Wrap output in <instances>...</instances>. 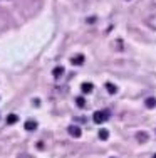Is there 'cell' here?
Segmentation results:
<instances>
[{
  "mask_svg": "<svg viewBox=\"0 0 156 158\" xmlns=\"http://www.w3.org/2000/svg\"><path fill=\"white\" fill-rule=\"evenodd\" d=\"M107 118H109L107 111H94V114H92V119H94V123H98V125L107 121Z\"/></svg>",
  "mask_w": 156,
  "mask_h": 158,
  "instance_id": "cell-1",
  "label": "cell"
},
{
  "mask_svg": "<svg viewBox=\"0 0 156 158\" xmlns=\"http://www.w3.org/2000/svg\"><path fill=\"white\" fill-rule=\"evenodd\" d=\"M67 133H69L72 138H79L81 135H82V130H81L79 126L72 125V126H69V128H67Z\"/></svg>",
  "mask_w": 156,
  "mask_h": 158,
  "instance_id": "cell-2",
  "label": "cell"
},
{
  "mask_svg": "<svg viewBox=\"0 0 156 158\" xmlns=\"http://www.w3.org/2000/svg\"><path fill=\"white\" fill-rule=\"evenodd\" d=\"M84 61H86V57H84L82 54H77V56H74L72 59H70V62H72V66H82Z\"/></svg>",
  "mask_w": 156,
  "mask_h": 158,
  "instance_id": "cell-3",
  "label": "cell"
},
{
  "mask_svg": "<svg viewBox=\"0 0 156 158\" xmlns=\"http://www.w3.org/2000/svg\"><path fill=\"white\" fill-rule=\"evenodd\" d=\"M24 128L27 131H35L37 130V121H35V119H27L25 125H24Z\"/></svg>",
  "mask_w": 156,
  "mask_h": 158,
  "instance_id": "cell-4",
  "label": "cell"
},
{
  "mask_svg": "<svg viewBox=\"0 0 156 158\" xmlns=\"http://www.w3.org/2000/svg\"><path fill=\"white\" fill-rule=\"evenodd\" d=\"M92 89H94V86L91 84V82H82L81 84V91L86 93V94H89V93H92Z\"/></svg>",
  "mask_w": 156,
  "mask_h": 158,
  "instance_id": "cell-5",
  "label": "cell"
},
{
  "mask_svg": "<svg viewBox=\"0 0 156 158\" xmlns=\"http://www.w3.org/2000/svg\"><path fill=\"white\" fill-rule=\"evenodd\" d=\"M104 88H106V91L109 93V94H116V93H118V88L113 84V82H106V86H104Z\"/></svg>",
  "mask_w": 156,
  "mask_h": 158,
  "instance_id": "cell-6",
  "label": "cell"
},
{
  "mask_svg": "<svg viewBox=\"0 0 156 158\" xmlns=\"http://www.w3.org/2000/svg\"><path fill=\"white\" fill-rule=\"evenodd\" d=\"M146 25H148V27H151V29H154V31H156V15H151V17H148V19H146Z\"/></svg>",
  "mask_w": 156,
  "mask_h": 158,
  "instance_id": "cell-7",
  "label": "cell"
},
{
  "mask_svg": "<svg viewBox=\"0 0 156 158\" xmlns=\"http://www.w3.org/2000/svg\"><path fill=\"white\" fill-rule=\"evenodd\" d=\"M136 140H138L139 143L148 141V133H144V131H139V133H136Z\"/></svg>",
  "mask_w": 156,
  "mask_h": 158,
  "instance_id": "cell-8",
  "label": "cell"
},
{
  "mask_svg": "<svg viewBox=\"0 0 156 158\" xmlns=\"http://www.w3.org/2000/svg\"><path fill=\"white\" fill-rule=\"evenodd\" d=\"M52 74H54V77H61L62 74H64V67H62V66H57L54 71H52Z\"/></svg>",
  "mask_w": 156,
  "mask_h": 158,
  "instance_id": "cell-9",
  "label": "cell"
},
{
  "mask_svg": "<svg viewBox=\"0 0 156 158\" xmlns=\"http://www.w3.org/2000/svg\"><path fill=\"white\" fill-rule=\"evenodd\" d=\"M17 121H18L17 114H9V116H7V123H9V125H15Z\"/></svg>",
  "mask_w": 156,
  "mask_h": 158,
  "instance_id": "cell-10",
  "label": "cell"
},
{
  "mask_svg": "<svg viewBox=\"0 0 156 158\" xmlns=\"http://www.w3.org/2000/svg\"><path fill=\"white\" fill-rule=\"evenodd\" d=\"M76 103H77V106H79V108H86V99H84L82 96L76 98Z\"/></svg>",
  "mask_w": 156,
  "mask_h": 158,
  "instance_id": "cell-11",
  "label": "cell"
},
{
  "mask_svg": "<svg viewBox=\"0 0 156 158\" xmlns=\"http://www.w3.org/2000/svg\"><path fill=\"white\" fill-rule=\"evenodd\" d=\"M99 138H101V140H107V138H109V131L107 130H99Z\"/></svg>",
  "mask_w": 156,
  "mask_h": 158,
  "instance_id": "cell-12",
  "label": "cell"
},
{
  "mask_svg": "<svg viewBox=\"0 0 156 158\" xmlns=\"http://www.w3.org/2000/svg\"><path fill=\"white\" fill-rule=\"evenodd\" d=\"M146 106L148 108H154L156 106V99H154V98H148V99H146Z\"/></svg>",
  "mask_w": 156,
  "mask_h": 158,
  "instance_id": "cell-13",
  "label": "cell"
},
{
  "mask_svg": "<svg viewBox=\"0 0 156 158\" xmlns=\"http://www.w3.org/2000/svg\"><path fill=\"white\" fill-rule=\"evenodd\" d=\"M113 46L116 47V51H121V49H122V40H119V39H118V40H114V44H113Z\"/></svg>",
  "mask_w": 156,
  "mask_h": 158,
  "instance_id": "cell-14",
  "label": "cell"
},
{
  "mask_svg": "<svg viewBox=\"0 0 156 158\" xmlns=\"http://www.w3.org/2000/svg\"><path fill=\"white\" fill-rule=\"evenodd\" d=\"M153 158H156V153H154V155H153Z\"/></svg>",
  "mask_w": 156,
  "mask_h": 158,
  "instance_id": "cell-15",
  "label": "cell"
},
{
  "mask_svg": "<svg viewBox=\"0 0 156 158\" xmlns=\"http://www.w3.org/2000/svg\"><path fill=\"white\" fill-rule=\"evenodd\" d=\"M128 2H129V0H128Z\"/></svg>",
  "mask_w": 156,
  "mask_h": 158,
  "instance_id": "cell-16",
  "label": "cell"
}]
</instances>
